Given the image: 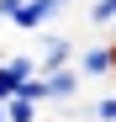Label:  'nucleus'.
<instances>
[{
	"mask_svg": "<svg viewBox=\"0 0 116 122\" xmlns=\"http://www.w3.org/2000/svg\"><path fill=\"white\" fill-rule=\"evenodd\" d=\"M85 16H90V27H111L116 21V0H90Z\"/></svg>",
	"mask_w": 116,
	"mask_h": 122,
	"instance_id": "5",
	"label": "nucleus"
},
{
	"mask_svg": "<svg viewBox=\"0 0 116 122\" xmlns=\"http://www.w3.org/2000/svg\"><path fill=\"white\" fill-rule=\"evenodd\" d=\"M0 122H5V101H0Z\"/></svg>",
	"mask_w": 116,
	"mask_h": 122,
	"instance_id": "8",
	"label": "nucleus"
},
{
	"mask_svg": "<svg viewBox=\"0 0 116 122\" xmlns=\"http://www.w3.org/2000/svg\"><path fill=\"white\" fill-rule=\"evenodd\" d=\"M74 58H79V48H74L69 37L48 32V37H42V53H37V69H42V74H53V69H74Z\"/></svg>",
	"mask_w": 116,
	"mask_h": 122,
	"instance_id": "2",
	"label": "nucleus"
},
{
	"mask_svg": "<svg viewBox=\"0 0 116 122\" xmlns=\"http://www.w3.org/2000/svg\"><path fill=\"white\" fill-rule=\"evenodd\" d=\"M42 85H48V101H74L79 96V69H53V74H42Z\"/></svg>",
	"mask_w": 116,
	"mask_h": 122,
	"instance_id": "3",
	"label": "nucleus"
},
{
	"mask_svg": "<svg viewBox=\"0 0 116 122\" xmlns=\"http://www.w3.org/2000/svg\"><path fill=\"white\" fill-rule=\"evenodd\" d=\"M0 64H5V53H0Z\"/></svg>",
	"mask_w": 116,
	"mask_h": 122,
	"instance_id": "9",
	"label": "nucleus"
},
{
	"mask_svg": "<svg viewBox=\"0 0 116 122\" xmlns=\"http://www.w3.org/2000/svg\"><path fill=\"white\" fill-rule=\"evenodd\" d=\"M74 0H21V11L11 16V27H21V32H37L42 21H53L58 11H69Z\"/></svg>",
	"mask_w": 116,
	"mask_h": 122,
	"instance_id": "1",
	"label": "nucleus"
},
{
	"mask_svg": "<svg viewBox=\"0 0 116 122\" xmlns=\"http://www.w3.org/2000/svg\"><path fill=\"white\" fill-rule=\"evenodd\" d=\"M90 122H116V96H100L90 106Z\"/></svg>",
	"mask_w": 116,
	"mask_h": 122,
	"instance_id": "6",
	"label": "nucleus"
},
{
	"mask_svg": "<svg viewBox=\"0 0 116 122\" xmlns=\"http://www.w3.org/2000/svg\"><path fill=\"white\" fill-rule=\"evenodd\" d=\"M37 112H42V106L27 101V96H11L5 101V122H37Z\"/></svg>",
	"mask_w": 116,
	"mask_h": 122,
	"instance_id": "4",
	"label": "nucleus"
},
{
	"mask_svg": "<svg viewBox=\"0 0 116 122\" xmlns=\"http://www.w3.org/2000/svg\"><path fill=\"white\" fill-rule=\"evenodd\" d=\"M100 37H106V43L116 48V21H111V27H100Z\"/></svg>",
	"mask_w": 116,
	"mask_h": 122,
	"instance_id": "7",
	"label": "nucleus"
}]
</instances>
